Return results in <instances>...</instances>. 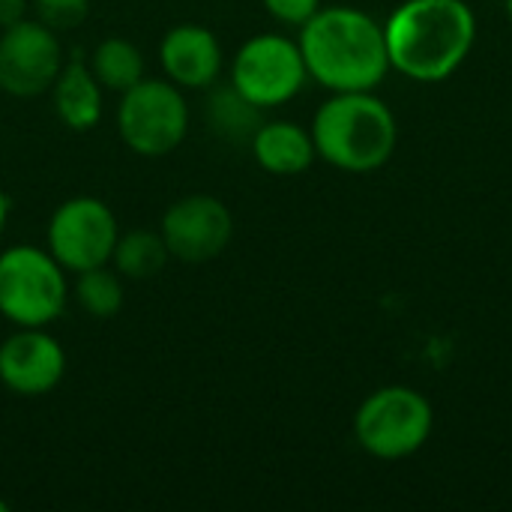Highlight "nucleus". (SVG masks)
Here are the masks:
<instances>
[{"instance_id":"obj_17","label":"nucleus","mask_w":512,"mask_h":512,"mask_svg":"<svg viewBox=\"0 0 512 512\" xmlns=\"http://www.w3.org/2000/svg\"><path fill=\"white\" fill-rule=\"evenodd\" d=\"M261 108H255L249 99H243L234 87H219L210 93L204 105L207 126L228 141H252L255 129L261 126Z\"/></svg>"},{"instance_id":"obj_6","label":"nucleus","mask_w":512,"mask_h":512,"mask_svg":"<svg viewBox=\"0 0 512 512\" xmlns=\"http://www.w3.org/2000/svg\"><path fill=\"white\" fill-rule=\"evenodd\" d=\"M117 132L123 144L144 159L174 153L189 132V105L183 90L162 78H141L120 96Z\"/></svg>"},{"instance_id":"obj_15","label":"nucleus","mask_w":512,"mask_h":512,"mask_svg":"<svg viewBox=\"0 0 512 512\" xmlns=\"http://www.w3.org/2000/svg\"><path fill=\"white\" fill-rule=\"evenodd\" d=\"M87 66L96 75V81L105 90H114V93H123V90L135 87L144 78V54L138 51L135 42L120 39V36L102 39L93 48Z\"/></svg>"},{"instance_id":"obj_19","label":"nucleus","mask_w":512,"mask_h":512,"mask_svg":"<svg viewBox=\"0 0 512 512\" xmlns=\"http://www.w3.org/2000/svg\"><path fill=\"white\" fill-rule=\"evenodd\" d=\"M33 9L45 27H51L54 33H63V30L78 27L87 18L90 0H33Z\"/></svg>"},{"instance_id":"obj_23","label":"nucleus","mask_w":512,"mask_h":512,"mask_svg":"<svg viewBox=\"0 0 512 512\" xmlns=\"http://www.w3.org/2000/svg\"><path fill=\"white\" fill-rule=\"evenodd\" d=\"M504 9H507V18L512 21V0H504Z\"/></svg>"},{"instance_id":"obj_24","label":"nucleus","mask_w":512,"mask_h":512,"mask_svg":"<svg viewBox=\"0 0 512 512\" xmlns=\"http://www.w3.org/2000/svg\"><path fill=\"white\" fill-rule=\"evenodd\" d=\"M0 512H9V504H6L3 498H0Z\"/></svg>"},{"instance_id":"obj_20","label":"nucleus","mask_w":512,"mask_h":512,"mask_svg":"<svg viewBox=\"0 0 512 512\" xmlns=\"http://www.w3.org/2000/svg\"><path fill=\"white\" fill-rule=\"evenodd\" d=\"M261 3L279 24L288 27H303L321 9V0H261Z\"/></svg>"},{"instance_id":"obj_22","label":"nucleus","mask_w":512,"mask_h":512,"mask_svg":"<svg viewBox=\"0 0 512 512\" xmlns=\"http://www.w3.org/2000/svg\"><path fill=\"white\" fill-rule=\"evenodd\" d=\"M6 219H9V198H6V192L0 189V234H3V228H6Z\"/></svg>"},{"instance_id":"obj_9","label":"nucleus","mask_w":512,"mask_h":512,"mask_svg":"<svg viewBox=\"0 0 512 512\" xmlns=\"http://www.w3.org/2000/svg\"><path fill=\"white\" fill-rule=\"evenodd\" d=\"M63 69V48L51 27L39 18H24L0 33V90L18 99H33L51 90Z\"/></svg>"},{"instance_id":"obj_18","label":"nucleus","mask_w":512,"mask_h":512,"mask_svg":"<svg viewBox=\"0 0 512 512\" xmlns=\"http://www.w3.org/2000/svg\"><path fill=\"white\" fill-rule=\"evenodd\" d=\"M75 300L90 318H114L123 309V276L108 264L84 270L75 279Z\"/></svg>"},{"instance_id":"obj_3","label":"nucleus","mask_w":512,"mask_h":512,"mask_svg":"<svg viewBox=\"0 0 512 512\" xmlns=\"http://www.w3.org/2000/svg\"><path fill=\"white\" fill-rule=\"evenodd\" d=\"M318 159L348 174L384 168L399 144V123L375 90L333 93L312 117Z\"/></svg>"},{"instance_id":"obj_10","label":"nucleus","mask_w":512,"mask_h":512,"mask_svg":"<svg viewBox=\"0 0 512 512\" xmlns=\"http://www.w3.org/2000/svg\"><path fill=\"white\" fill-rule=\"evenodd\" d=\"M159 234L171 258L183 264H207L219 258L234 237V216L216 195H183L159 222Z\"/></svg>"},{"instance_id":"obj_13","label":"nucleus","mask_w":512,"mask_h":512,"mask_svg":"<svg viewBox=\"0 0 512 512\" xmlns=\"http://www.w3.org/2000/svg\"><path fill=\"white\" fill-rule=\"evenodd\" d=\"M255 162L276 177H297L312 168L318 159L312 132L294 120H267L252 135Z\"/></svg>"},{"instance_id":"obj_11","label":"nucleus","mask_w":512,"mask_h":512,"mask_svg":"<svg viewBox=\"0 0 512 512\" xmlns=\"http://www.w3.org/2000/svg\"><path fill=\"white\" fill-rule=\"evenodd\" d=\"M66 375V351L48 327H18L0 345V384L24 399L48 396Z\"/></svg>"},{"instance_id":"obj_2","label":"nucleus","mask_w":512,"mask_h":512,"mask_svg":"<svg viewBox=\"0 0 512 512\" xmlns=\"http://www.w3.org/2000/svg\"><path fill=\"white\" fill-rule=\"evenodd\" d=\"M390 69L438 84L462 69L477 42V15L465 0H405L384 24Z\"/></svg>"},{"instance_id":"obj_21","label":"nucleus","mask_w":512,"mask_h":512,"mask_svg":"<svg viewBox=\"0 0 512 512\" xmlns=\"http://www.w3.org/2000/svg\"><path fill=\"white\" fill-rule=\"evenodd\" d=\"M27 18V0H0V30Z\"/></svg>"},{"instance_id":"obj_14","label":"nucleus","mask_w":512,"mask_h":512,"mask_svg":"<svg viewBox=\"0 0 512 512\" xmlns=\"http://www.w3.org/2000/svg\"><path fill=\"white\" fill-rule=\"evenodd\" d=\"M51 102L66 129L90 132L102 117V84L84 60L63 63L51 84Z\"/></svg>"},{"instance_id":"obj_8","label":"nucleus","mask_w":512,"mask_h":512,"mask_svg":"<svg viewBox=\"0 0 512 512\" xmlns=\"http://www.w3.org/2000/svg\"><path fill=\"white\" fill-rule=\"evenodd\" d=\"M48 252L66 273H84L111 264L120 237L114 210L93 195L66 198L48 219Z\"/></svg>"},{"instance_id":"obj_5","label":"nucleus","mask_w":512,"mask_h":512,"mask_svg":"<svg viewBox=\"0 0 512 512\" xmlns=\"http://www.w3.org/2000/svg\"><path fill=\"white\" fill-rule=\"evenodd\" d=\"M69 300L66 270L48 249L18 243L0 252V315L15 327L54 324Z\"/></svg>"},{"instance_id":"obj_4","label":"nucleus","mask_w":512,"mask_h":512,"mask_svg":"<svg viewBox=\"0 0 512 512\" xmlns=\"http://www.w3.org/2000/svg\"><path fill=\"white\" fill-rule=\"evenodd\" d=\"M435 429L432 402L405 384H390L366 396L354 414V438L363 453L399 462L420 453Z\"/></svg>"},{"instance_id":"obj_12","label":"nucleus","mask_w":512,"mask_h":512,"mask_svg":"<svg viewBox=\"0 0 512 512\" xmlns=\"http://www.w3.org/2000/svg\"><path fill=\"white\" fill-rule=\"evenodd\" d=\"M159 66L180 90H207L222 72V45L204 24H177L159 42Z\"/></svg>"},{"instance_id":"obj_1","label":"nucleus","mask_w":512,"mask_h":512,"mask_svg":"<svg viewBox=\"0 0 512 512\" xmlns=\"http://www.w3.org/2000/svg\"><path fill=\"white\" fill-rule=\"evenodd\" d=\"M297 45L309 78L330 93L375 90L390 72L384 24L357 6H321Z\"/></svg>"},{"instance_id":"obj_7","label":"nucleus","mask_w":512,"mask_h":512,"mask_svg":"<svg viewBox=\"0 0 512 512\" xmlns=\"http://www.w3.org/2000/svg\"><path fill=\"white\" fill-rule=\"evenodd\" d=\"M309 81L297 39L282 33H258L246 39L231 60V87L255 108L288 105Z\"/></svg>"},{"instance_id":"obj_16","label":"nucleus","mask_w":512,"mask_h":512,"mask_svg":"<svg viewBox=\"0 0 512 512\" xmlns=\"http://www.w3.org/2000/svg\"><path fill=\"white\" fill-rule=\"evenodd\" d=\"M171 252L159 231H126L117 237L111 264L123 279H153L165 270Z\"/></svg>"}]
</instances>
